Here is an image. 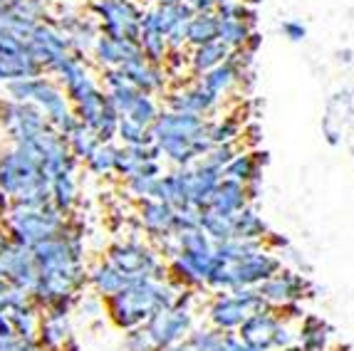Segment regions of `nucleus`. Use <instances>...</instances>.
I'll return each instance as SVG.
<instances>
[{"label":"nucleus","mask_w":354,"mask_h":351,"mask_svg":"<svg viewBox=\"0 0 354 351\" xmlns=\"http://www.w3.org/2000/svg\"><path fill=\"white\" fill-rule=\"evenodd\" d=\"M245 205H248V191H245V186L223 178V181L218 183V188L213 191L211 200H208V205H206V211L233 218L238 211H243Z\"/></svg>","instance_id":"39448f33"},{"label":"nucleus","mask_w":354,"mask_h":351,"mask_svg":"<svg viewBox=\"0 0 354 351\" xmlns=\"http://www.w3.org/2000/svg\"><path fill=\"white\" fill-rule=\"evenodd\" d=\"M268 235H270L268 222L263 220V216H260L255 208H250V205H245L243 211H238L236 216H233V238H236V240H263L266 243Z\"/></svg>","instance_id":"0eeeda50"},{"label":"nucleus","mask_w":354,"mask_h":351,"mask_svg":"<svg viewBox=\"0 0 354 351\" xmlns=\"http://www.w3.org/2000/svg\"><path fill=\"white\" fill-rule=\"evenodd\" d=\"M278 269H283V260L278 258V252L263 247V250L253 252V255L238 260V263H216L206 282L230 292V290H243V287H258L260 282H266L268 277L275 275Z\"/></svg>","instance_id":"f257e3e1"},{"label":"nucleus","mask_w":354,"mask_h":351,"mask_svg":"<svg viewBox=\"0 0 354 351\" xmlns=\"http://www.w3.org/2000/svg\"><path fill=\"white\" fill-rule=\"evenodd\" d=\"M223 178L228 181H236V183H250V181H258L260 178V164L255 153H236V156L230 158L228 164L223 166Z\"/></svg>","instance_id":"1a4fd4ad"},{"label":"nucleus","mask_w":354,"mask_h":351,"mask_svg":"<svg viewBox=\"0 0 354 351\" xmlns=\"http://www.w3.org/2000/svg\"><path fill=\"white\" fill-rule=\"evenodd\" d=\"M238 79H241V67H238V62L233 59V55H230L223 65L213 67V70L206 72V79H203L201 87L221 99L225 92H230V89L236 87Z\"/></svg>","instance_id":"6e6552de"},{"label":"nucleus","mask_w":354,"mask_h":351,"mask_svg":"<svg viewBox=\"0 0 354 351\" xmlns=\"http://www.w3.org/2000/svg\"><path fill=\"white\" fill-rule=\"evenodd\" d=\"M253 32L248 20H221L218 18V40L223 42L228 50H238L245 47V40Z\"/></svg>","instance_id":"9b49d317"},{"label":"nucleus","mask_w":354,"mask_h":351,"mask_svg":"<svg viewBox=\"0 0 354 351\" xmlns=\"http://www.w3.org/2000/svg\"><path fill=\"white\" fill-rule=\"evenodd\" d=\"M255 290H258L260 297L266 299V305L275 307V310L292 305V302H302L305 297L313 294V285H310V280L302 272L285 267L278 269L272 277H268L266 282H260Z\"/></svg>","instance_id":"20e7f679"},{"label":"nucleus","mask_w":354,"mask_h":351,"mask_svg":"<svg viewBox=\"0 0 354 351\" xmlns=\"http://www.w3.org/2000/svg\"><path fill=\"white\" fill-rule=\"evenodd\" d=\"M266 299L260 297L255 287H243V290H230L223 297H218L211 307V319L221 332H233L241 327L250 314L266 310Z\"/></svg>","instance_id":"7ed1b4c3"},{"label":"nucleus","mask_w":354,"mask_h":351,"mask_svg":"<svg viewBox=\"0 0 354 351\" xmlns=\"http://www.w3.org/2000/svg\"><path fill=\"white\" fill-rule=\"evenodd\" d=\"M283 32H285V37H290L292 42H300V40H305L307 28L302 23H297V20H288V23L283 25Z\"/></svg>","instance_id":"4468645a"},{"label":"nucleus","mask_w":354,"mask_h":351,"mask_svg":"<svg viewBox=\"0 0 354 351\" xmlns=\"http://www.w3.org/2000/svg\"><path fill=\"white\" fill-rule=\"evenodd\" d=\"M238 136H241V124H238V119H233V117H225L223 122H218L211 131H208L211 146H216V144H233Z\"/></svg>","instance_id":"ddd939ff"},{"label":"nucleus","mask_w":354,"mask_h":351,"mask_svg":"<svg viewBox=\"0 0 354 351\" xmlns=\"http://www.w3.org/2000/svg\"><path fill=\"white\" fill-rule=\"evenodd\" d=\"M196 6L201 8V10H208V8H216L221 6V3H225V0H194Z\"/></svg>","instance_id":"2eb2a0df"},{"label":"nucleus","mask_w":354,"mask_h":351,"mask_svg":"<svg viewBox=\"0 0 354 351\" xmlns=\"http://www.w3.org/2000/svg\"><path fill=\"white\" fill-rule=\"evenodd\" d=\"M332 329L319 316H302L300 329L295 332V344L302 351H327Z\"/></svg>","instance_id":"423d86ee"},{"label":"nucleus","mask_w":354,"mask_h":351,"mask_svg":"<svg viewBox=\"0 0 354 351\" xmlns=\"http://www.w3.org/2000/svg\"><path fill=\"white\" fill-rule=\"evenodd\" d=\"M238 332H241L238 336L245 344L263 346L268 351H280L295 344V329L285 322L275 307H266V310L250 314L238 327Z\"/></svg>","instance_id":"f03ea898"},{"label":"nucleus","mask_w":354,"mask_h":351,"mask_svg":"<svg viewBox=\"0 0 354 351\" xmlns=\"http://www.w3.org/2000/svg\"><path fill=\"white\" fill-rule=\"evenodd\" d=\"M166 351H191L189 346H171V349H166Z\"/></svg>","instance_id":"dca6fc26"},{"label":"nucleus","mask_w":354,"mask_h":351,"mask_svg":"<svg viewBox=\"0 0 354 351\" xmlns=\"http://www.w3.org/2000/svg\"><path fill=\"white\" fill-rule=\"evenodd\" d=\"M186 37L196 45H206V42L218 40V18L216 15H198L186 28Z\"/></svg>","instance_id":"f8f14e48"},{"label":"nucleus","mask_w":354,"mask_h":351,"mask_svg":"<svg viewBox=\"0 0 354 351\" xmlns=\"http://www.w3.org/2000/svg\"><path fill=\"white\" fill-rule=\"evenodd\" d=\"M230 57V50L223 45L221 40H213V42H206V45H198L194 55V67L198 72H208L213 67L223 65L225 59Z\"/></svg>","instance_id":"9d476101"}]
</instances>
